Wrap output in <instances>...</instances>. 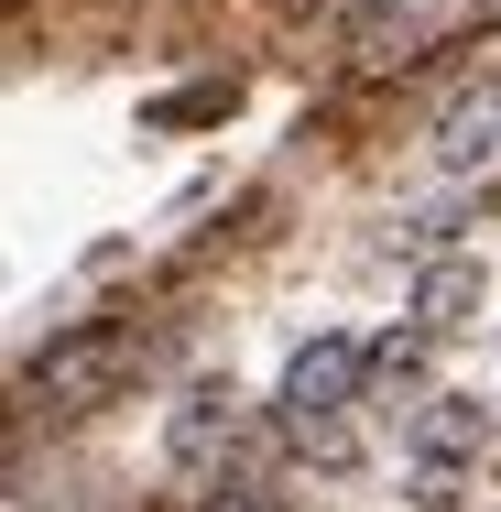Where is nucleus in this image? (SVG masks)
Segmentation results:
<instances>
[{
    "label": "nucleus",
    "mask_w": 501,
    "mask_h": 512,
    "mask_svg": "<svg viewBox=\"0 0 501 512\" xmlns=\"http://www.w3.org/2000/svg\"><path fill=\"white\" fill-rule=\"evenodd\" d=\"M371 360L382 349H360V338H305L295 371H284V393H273V425L295 436L305 458H349V404H360V382H371Z\"/></svg>",
    "instance_id": "obj_1"
},
{
    "label": "nucleus",
    "mask_w": 501,
    "mask_h": 512,
    "mask_svg": "<svg viewBox=\"0 0 501 512\" xmlns=\"http://www.w3.org/2000/svg\"><path fill=\"white\" fill-rule=\"evenodd\" d=\"M491 447H501V414L480 404V393H425V404H414V502L447 512Z\"/></svg>",
    "instance_id": "obj_2"
},
{
    "label": "nucleus",
    "mask_w": 501,
    "mask_h": 512,
    "mask_svg": "<svg viewBox=\"0 0 501 512\" xmlns=\"http://www.w3.org/2000/svg\"><path fill=\"white\" fill-rule=\"evenodd\" d=\"M229 447H240V393H229V382H197V393L175 404V458H186V469H218Z\"/></svg>",
    "instance_id": "obj_3"
},
{
    "label": "nucleus",
    "mask_w": 501,
    "mask_h": 512,
    "mask_svg": "<svg viewBox=\"0 0 501 512\" xmlns=\"http://www.w3.org/2000/svg\"><path fill=\"white\" fill-rule=\"evenodd\" d=\"M469 306H480V273H469V262H436V273H425V295H414V316H425V338L469 327Z\"/></svg>",
    "instance_id": "obj_4"
},
{
    "label": "nucleus",
    "mask_w": 501,
    "mask_h": 512,
    "mask_svg": "<svg viewBox=\"0 0 501 512\" xmlns=\"http://www.w3.org/2000/svg\"><path fill=\"white\" fill-rule=\"evenodd\" d=\"M447 164H458V175L501 164V99H469L458 120H447Z\"/></svg>",
    "instance_id": "obj_5"
},
{
    "label": "nucleus",
    "mask_w": 501,
    "mask_h": 512,
    "mask_svg": "<svg viewBox=\"0 0 501 512\" xmlns=\"http://www.w3.org/2000/svg\"><path fill=\"white\" fill-rule=\"evenodd\" d=\"M207 512H273V502H262L251 480H218V491H207Z\"/></svg>",
    "instance_id": "obj_6"
}]
</instances>
